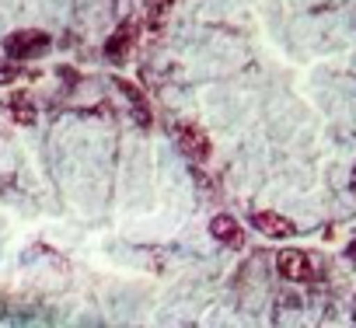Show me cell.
Wrapping results in <instances>:
<instances>
[{
    "label": "cell",
    "instance_id": "cell-1",
    "mask_svg": "<svg viewBox=\"0 0 356 328\" xmlns=\"http://www.w3.org/2000/svg\"><path fill=\"white\" fill-rule=\"evenodd\" d=\"M4 49H8L11 60H32V56H42L49 49V35L46 32H35V28H22V32H11L8 35Z\"/></svg>",
    "mask_w": 356,
    "mask_h": 328
},
{
    "label": "cell",
    "instance_id": "cell-2",
    "mask_svg": "<svg viewBox=\"0 0 356 328\" xmlns=\"http://www.w3.org/2000/svg\"><path fill=\"white\" fill-rule=\"evenodd\" d=\"M276 272H280L283 279H290V283H307V279H314V262H311L307 252L286 248V252H280V259H276Z\"/></svg>",
    "mask_w": 356,
    "mask_h": 328
},
{
    "label": "cell",
    "instance_id": "cell-3",
    "mask_svg": "<svg viewBox=\"0 0 356 328\" xmlns=\"http://www.w3.org/2000/svg\"><path fill=\"white\" fill-rule=\"evenodd\" d=\"M175 140H178V147H182L189 157H196V161H207L210 154H213V147H210V136L196 126V122H178V129H175Z\"/></svg>",
    "mask_w": 356,
    "mask_h": 328
},
{
    "label": "cell",
    "instance_id": "cell-4",
    "mask_svg": "<svg viewBox=\"0 0 356 328\" xmlns=\"http://www.w3.org/2000/svg\"><path fill=\"white\" fill-rule=\"evenodd\" d=\"M252 224H255L259 234H266V238H273V241H286V238L297 234V227H293L283 213H276V210H259V213L252 217Z\"/></svg>",
    "mask_w": 356,
    "mask_h": 328
},
{
    "label": "cell",
    "instance_id": "cell-5",
    "mask_svg": "<svg viewBox=\"0 0 356 328\" xmlns=\"http://www.w3.org/2000/svg\"><path fill=\"white\" fill-rule=\"evenodd\" d=\"M133 35H136V25H133V22L119 25V28L112 32V39L105 42V56H108L112 63H126L129 53H133V42H136Z\"/></svg>",
    "mask_w": 356,
    "mask_h": 328
},
{
    "label": "cell",
    "instance_id": "cell-6",
    "mask_svg": "<svg viewBox=\"0 0 356 328\" xmlns=\"http://www.w3.org/2000/svg\"><path fill=\"white\" fill-rule=\"evenodd\" d=\"M210 234H213L217 241L231 245V248H241V245H245V231H241V224H238L231 213H217V217L210 220Z\"/></svg>",
    "mask_w": 356,
    "mask_h": 328
},
{
    "label": "cell",
    "instance_id": "cell-7",
    "mask_svg": "<svg viewBox=\"0 0 356 328\" xmlns=\"http://www.w3.org/2000/svg\"><path fill=\"white\" fill-rule=\"evenodd\" d=\"M119 88H122V91H126V98L133 101V112L140 115V126H150V108H147L143 91H140V88H133V84H126V81H119Z\"/></svg>",
    "mask_w": 356,
    "mask_h": 328
},
{
    "label": "cell",
    "instance_id": "cell-8",
    "mask_svg": "<svg viewBox=\"0 0 356 328\" xmlns=\"http://www.w3.org/2000/svg\"><path fill=\"white\" fill-rule=\"evenodd\" d=\"M35 115H39V112H35V105H32V101H25V98H18V95L11 98V119H15L18 126H32V122H35Z\"/></svg>",
    "mask_w": 356,
    "mask_h": 328
},
{
    "label": "cell",
    "instance_id": "cell-9",
    "mask_svg": "<svg viewBox=\"0 0 356 328\" xmlns=\"http://www.w3.org/2000/svg\"><path fill=\"white\" fill-rule=\"evenodd\" d=\"M168 4H171V0H150V8H154V11H164Z\"/></svg>",
    "mask_w": 356,
    "mask_h": 328
},
{
    "label": "cell",
    "instance_id": "cell-10",
    "mask_svg": "<svg viewBox=\"0 0 356 328\" xmlns=\"http://www.w3.org/2000/svg\"><path fill=\"white\" fill-rule=\"evenodd\" d=\"M346 255H349V259H353V262H356V238H353V241H349V248H346Z\"/></svg>",
    "mask_w": 356,
    "mask_h": 328
},
{
    "label": "cell",
    "instance_id": "cell-11",
    "mask_svg": "<svg viewBox=\"0 0 356 328\" xmlns=\"http://www.w3.org/2000/svg\"><path fill=\"white\" fill-rule=\"evenodd\" d=\"M349 186H353V192H356V168H353V179H349Z\"/></svg>",
    "mask_w": 356,
    "mask_h": 328
}]
</instances>
